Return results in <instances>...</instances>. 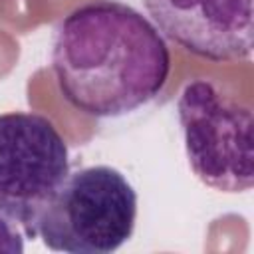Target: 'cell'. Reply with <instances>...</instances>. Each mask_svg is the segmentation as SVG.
I'll return each instance as SVG.
<instances>
[{"label":"cell","instance_id":"cell-4","mask_svg":"<svg viewBox=\"0 0 254 254\" xmlns=\"http://www.w3.org/2000/svg\"><path fill=\"white\" fill-rule=\"evenodd\" d=\"M67 175V145L48 117L0 113V210L28 238L38 236V220Z\"/></svg>","mask_w":254,"mask_h":254},{"label":"cell","instance_id":"cell-1","mask_svg":"<svg viewBox=\"0 0 254 254\" xmlns=\"http://www.w3.org/2000/svg\"><path fill=\"white\" fill-rule=\"evenodd\" d=\"M52 69L64 99L97 117H123L167 85L171 52L151 20L119 0H91L56 28Z\"/></svg>","mask_w":254,"mask_h":254},{"label":"cell","instance_id":"cell-3","mask_svg":"<svg viewBox=\"0 0 254 254\" xmlns=\"http://www.w3.org/2000/svg\"><path fill=\"white\" fill-rule=\"evenodd\" d=\"M177 115L196 179L220 192L250 190L254 185L252 107L208 79H194L183 87Z\"/></svg>","mask_w":254,"mask_h":254},{"label":"cell","instance_id":"cell-5","mask_svg":"<svg viewBox=\"0 0 254 254\" xmlns=\"http://www.w3.org/2000/svg\"><path fill=\"white\" fill-rule=\"evenodd\" d=\"M161 36L208 62L252 56V0H143Z\"/></svg>","mask_w":254,"mask_h":254},{"label":"cell","instance_id":"cell-2","mask_svg":"<svg viewBox=\"0 0 254 254\" xmlns=\"http://www.w3.org/2000/svg\"><path fill=\"white\" fill-rule=\"evenodd\" d=\"M137 190L109 165L81 167L65 177L38 220V236L54 252L111 254L135 230Z\"/></svg>","mask_w":254,"mask_h":254},{"label":"cell","instance_id":"cell-6","mask_svg":"<svg viewBox=\"0 0 254 254\" xmlns=\"http://www.w3.org/2000/svg\"><path fill=\"white\" fill-rule=\"evenodd\" d=\"M0 252L6 254L24 252V238L16 228V222H12L2 210H0Z\"/></svg>","mask_w":254,"mask_h":254}]
</instances>
